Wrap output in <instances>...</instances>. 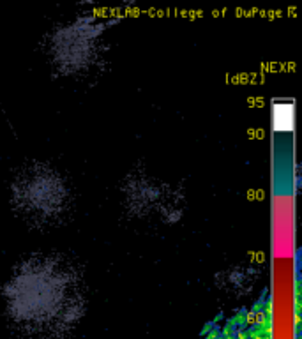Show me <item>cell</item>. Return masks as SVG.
<instances>
[{
	"label": "cell",
	"instance_id": "3957f363",
	"mask_svg": "<svg viewBox=\"0 0 302 339\" xmlns=\"http://www.w3.org/2000/svg\"><path fill=\"white\" fill-rule=\"evenodd\" d=\"M106 25L95 18H78L53 29L46 37L44 52L55 73L65 78L91 74L103 61Z\"/></svg>",
	"mask_w": 302,
	"mask_h": 339
},
{
	"label": "cell",
	"instance_id": "277c9868",
	"mask_svg": "<svg viewBox=\"0 0 302 339\" xmlns=\"http://www.w3.org/2000/svg\"><path fill=\"white\" fill-rule=\"evenodd\" d=\"M125 211L138 221L175 223L182 214V194L177 187L151 173H131L122 184Z\"/></svg>",
	"mask_w": 302,
	"mask_h": 339
},
{
	"label": "cell",
	"instance_id": "7a4b0ae2",
	"mask_svg": "<svg viewBox=\"0 0 302 339\" xmlns=\"http://www.w3.org/2000/svg\"><path fill=\"white\" fill-rule=\"evenodd\" d=\"M9 202L27 224L53 228L64 223L73 209V189L57 168L46 163H29L13 177Z\"/></svg>",
	"mask_w": 302,
	"mask_h": 339
},
{
	"label": "cell",
	"instance_id": "6da1fadb",
	"mask_svg": "<svg viewBox=\"0 0 302 339\" xmlns=\"http://www.w3.org/2000/svg\"><path fill=\"white\" fill-rule=\"evenodd\" d=\"M5 314L29 339H67L85 313V286L73 262L37 253L13 269L2 290Z\"/></svg>",
	"mask_w": 302,
	"mask_h": 339
}]
</instances>
